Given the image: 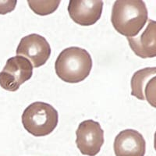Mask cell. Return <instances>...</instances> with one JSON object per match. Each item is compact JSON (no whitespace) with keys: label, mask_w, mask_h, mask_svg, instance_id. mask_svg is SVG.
Returning <instances> with one entry per match:
<instances>
[{"label":"cell","mask_w":156,"mask_h":156,"mask_svg":"<svg viewBox=\"0 0 156 156\" xmlns=\"http://www.w3.org/2000/svg\"><path fill=\"white\" fill-rule=\"evenodd\" d=\"M148 17L147 6L141 0H117L113 5L111 22L117 32L127 37L140 34Z\"/></svg>","instance_id":"6da1fadb"},{"label":"cell","mask_w":156,"mask_h":156,"mask_svg":"<svg viewBox=\"0 0 156 156\" xmlns=\"http://www.w3.org/2000/svg\"><path fill=\"white\" fill-rule=\"evenodd\" d=\"M92 58L90 53L80 47H69L61 51L55 63L56 75L69 83L84 80L92 69Z\"/></svg>","instance_id":"7a4b0ae2"},{"label":"cell","mask_w":156,"mask_h":156,"mask_svg":"<svg viewBox=\"0 0 156 156\" xmlns=\"http://www.w3.org/2000/svg\"><path fill=\"white\" fill-rule=\"evenodd\" d=\"M58 115L50 104L35 101L25 108L22 114V123L28 133L35 136L50 134L56 128Z\"/></svg>","instance_id":"3957f363"},{"label":"cell","mask_w":156,"mask_h":156,"mask_svg":"<svg viewBox=\"0 0 156 156\" xmlns=\"http://www.w3.org/2000/svg\"><path fill=\"white\" fill-rule=\"evenodd\" d=\"M33 75V66L27 58L16 55L6 61L0 72V86L8 91H16Z\"/></svg>","instance_id":"277c9868"},{"label":"cell","mask_w":156,"mask_h":156,"mask_svg":"<svg viewBox=\"0 0 156 156\" xmlns=\"http://www.w3.org/2000/svg\"><path fill=\"white\" fill-rule=\"evenodd\" d=\"M76 144L82 154L95 156L104 144V130L98 122L87 119L81 122L76 131Z\"/></svg>","instance_id":"5b68a950"},{"label":"cell","mask_w":156,"mask_h":156,"mask_svg":"<svg viewBox=\"0 0 156 156\" xmlns=\"http://www.w3.org/2000/svg\"><path fill=\"white\" fill-rule=\"evenodd\" d=\"M16 53L27 58L33 67L37 68L46 63L51 55V47L45 37L31 34L22 37Z\"/></svg>","instance_id":"8992f818"},{"label":"cell","mask_w":156,"mask_h":156,"mask_svg":"<svg viewBox=\"0 0 156 156\" xmlns=\"http://www.w3.org/2000/svg\"><path fill=\"white\" fill-rule=\"evenodd\" d=\"M102 9L101 0H70L68 5L70 18L81 26L94 24L101 18Z\"/></svg>","instance_id":"52a82bcc"},{"label":"cell","mask_w":156,"mask_h":156,"mask_svg":"<svg viewBox=\"0 0 156 156\" xmlns=\"http://www.w3.org/2000/svg\"><path fill=\"white\" fill-rule=\"evenodd\" d=\"M156 67H147L135 72L131 78V94L140 100H147L155 107Z\"/></svg>","instance_id":"ba28073f"},{"label":"cell","mask_w":156,"mask_h":156,"mask_svg":"<svg viewBox=\"0 0 156 156\" xmlns=\"http://www.w3.org/2000/svg\"><path fill=\"white\" fill-rule=\"evenodd\" d=\"M113 148L115 156H144L146 141L138 131L126 129L116 135Z\"/></svg>","instance_id":"9c48e42d"},{"label":"cell","mask_w":156,"mask_h":156,"mask_svg":"<svg viewBox=\"0 0 156 156\" xmlns=\"http://www.w3.org/2000/svg\"><path fill=\"white\" fill-rule=\"evenodd\" d=\"M127 41L134 54L142 58L156 56V23L149 20L145 30L136 37H127Z\"/></svg>","instance_id":"30bf717a"},{"label":"cell","mask_w":156,"mask_h":156,"mask_svg":"<svg viewBox=\"0 0 156 156\" xmlns=\"http://www.w3.org/2000/svg\"><path fill=\"white\" fill-rule=\"evenodd\" d=\"M28 5L31 10L39 15V16H46L55 12L58 9L60 1H34L28 0Z\"/></svg>","instance_id":"8fae6325"},{"label":"cell","mask_w":156,"mask_h":156,"mask_svg":"<svg viewBox=\"0 0 156 156\" xmlns=\"http://www.w3.org/2000/svg\"><path fill=\"white\" fill-rule=\"evenodd\" d=\"M16 3H17L16 0L0 1V14L5 15L13 11L16 8Z\"/></svg>","instance_id":"7c38bea8"}]
</instances>
